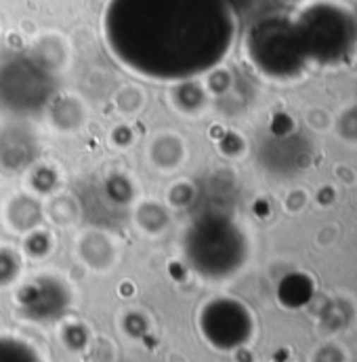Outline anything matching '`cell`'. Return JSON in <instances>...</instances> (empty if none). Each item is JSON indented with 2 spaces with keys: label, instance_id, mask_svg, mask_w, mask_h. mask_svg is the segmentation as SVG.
Instances as JSON below:
<instances>
[{
  "label": "cell",
  "instance_id": "obj_1",
  "mask_svg": "<svg viewBox=\"0 0 357 362\" xmlns=\"http://www.w3.org/2000/svg\"><path fill=\"white\" fill-rule=\"evenodd\" d=\"M238 21L231 0H107L101 40L133 76L175 85L208 76L227 59Z\"/></svg>",
  "mask_w": 357,
  "mask_h": 362
},
{
  "label": "cell",
  "instance_id": "obj_2",
  "mask_svg": "<svg viewBox=\"0 0 357 362\" xmlns=\"http://www.w3.org/2000/svg\"><path fill=\"white\" fill-rule=\"evenodd\" d=\"M181 249L189 268L210 282L234 278L244 270L250 255L246 232L234 217L221 211L198 215L185 228Z\"/></svg>",
  "mask_w": 357,
  "mask_h": 362
},
{
  "label": "cell",
  "instance_id": "obj_3",
  "mask_svg": "<svg viewBox=\"0 0 357 362\" xmlns=\"http://www.w3.org/2000/svg\"><path fill=\"white\" fill-rule=\"evenodd\" d=\"M244 47L253 68L269 81H294L309 66L294 21L286 17H265L253 23Z\"/></svg>",
  "mask_w": 357,
  "mask_h": 362
},
{
  "label": "cell",
  "instance_id": "obj_4",
  "mask_svg": "<svg viewBox=\"0 0 357 362\" xmlns=\"http://www.w3.org/2000/svg\"><path fill=\"white\" fill-rule=\"evenodd\" d=\"M292 21L307 64L334 66L347 59L356 49V28L345 13L311 6Z\"/></svg>",
  "mask_w": 357,
  "mask_h": 362
},
{
  "label": "cell",
  "instance_id": "obj_5",
  "mask_svg": "<svg viewBox=\"0 0 357 362\" xmlns=\"http://www.w3.org/2000/svg\"><path fill=\"white\" fill-rule=\"evenodd\" d=\"M55 97L53 72L32 59L0 66V110L19 118L42 112Z\"/></svg>",
  "mask_w": 357,
  "mask_h": 362
},
{
  "label": "cell",
  "instance_id": "obj_6",
  "mask_svg": "<svg viewBox=\"0 0 357 362\" xmlns=\"http://www.w3.org/2000/svg\"><path fill=\"white\" fill-rule=\"evenodd\" d=\"M195 322L200 337L217 352H236L248 346L257 327L250 308L227 295H219L202 303Z\"/></svg>",
  "mask_w": 357,
  "mask_h": 362
},
{
  "label": "cell",
  "instance_id": "obj_7",
  "mask_svg": "<svg viewBox=\"0 0 357 362\" xmlns=\"http://www.w3.org/2000/svg\"><path fill=\"white\" fill-rule=\"evenodd\" d=\"M189 158V144L177 131H158L147 144V160L160 173H175Z\"/></svg>",
  "mask_w": 357,
  "mask_h": 362
},
{
  "label": "cell",
  "instance_id": "obj_8",
  "mask_svg": "<svg viewBox=\"0 0 357 362\" xmlns=\"http://www.w3.org/2000/svg\"><path fill=\"white\" fill-rule=\"evenodd\" d=\"M47 110H49L51 127H55L63 135L78 133L89 120V107L83 103V99L78 95L53 97V101L49 103Z\"/></svg>",
  "mask_w": 357,
  "mask_h": 362
},
{
  "label": "cell",
  "instance_id": "obj_9",
  "mask_svg": "<svg viewBox=\"0 0 357 362\" xmlns=\"http://www.w3.org/2000/svg\"><path fill=\"white\" fill-rule=\"evenodd\" d=\"M171 105L173 110L178 112L185 118H195L200 116L202 110H206L208 105V89L204 85L198 83V78L193 81H183V83H175L171 85Z\"/></svg>",
  "mask_w": 357,
  "mask_h": 362
},
{
  "label": "cell",
  "instance_id": "obj_10",
  "mask_svg": "<svg viewBox=\"0 0 357 362\" xmlns=\"http://www.w3.org/2000/svg\"><path fill=\"white\" fill-rule=\"evenodd\" d=\"M279 297L286 305H301L311 297V282L298 274H292L282 282Z\"/></svg>",
  "mask_w": 357,
  "mask_h": 362
},
{
  "label": "cell",
  "instance_id": "obj_11",
  "mask_svg": "<svg viewBox=\"0 0 357 362\" xmlns=\"http://www.w3.org/2000/svg\"><path fill=\"white\" fill-rule=\"evenodd\" d=\"M114 103H116L118 112H122L124 116H135L145 105V93L139 89V87L128 85V87H122V89L116 93Z\"/></svg>",
  "mask_w": 357,
  "mask_h": 362
}]
</instances>
